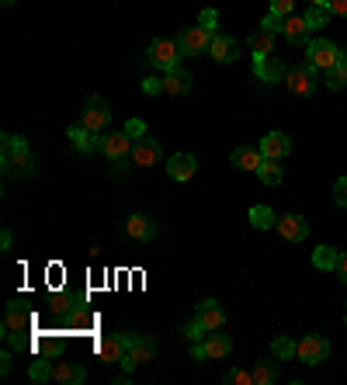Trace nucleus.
I'll return each mask as SVG.
<instances>
[{
    "label": "nucleus",
    "mask_w": 347,
    "mask_h": 385,
    "mask_svg": "<svg viewBox=\"0 0 347 385\" xmlns=\"http://www.w3.org/2000/svg\"><path fill=\"white\" fill-rule=\"evenodd\" d=\"M0 163L11 178H31L35 170V156L28 150V143L21 135H4V153H0Z\"/></svg>",
    "instance_id": "obj_1"
},
{
    "label": "nucleus",
    "mask_w": 347,
    "mask_h": 385,
    "mask_svg": "<svg viewBox=\"0 0 347 385\" xmlns=\"http://www.w3.org/2000/svg\"><path fill=\"white\" fill-rule=\"evenodd\" d=\"M306 56H309V66H316L320 73H330L333 66L347 63V52L337 49L330 38H313V42L306 46Z\"/></svg>",
    "instance_id": "obj_2"
},
{
    "label": "nucleus",
    "mask_w": 347,
    "mask_h": 385,
    "mask_svg": "<svg viewBox=\"0 0 347 385\" xmlns=\"http://www.w3.org/2000/svg\"><path fill=\"white\" fill-rule=\"evenodd\" d=\"M133 135H125V132H108L105 139H101V153L115 163V170L122 174L129 163H133Z\"/></svg>",
    "instance_id": "obj_3"
},
{
    "label": "nucleus",
    "mask_w": 347,
    "mask_h": 385,
    "mask_svg": "<svg viewBox=\"0 0 347 385\" xmlns=\"http://www.w3.org/2000/svg\"><path fill=\"white\" fill-rule=\"evenodd\" d=\"M229 351H233V340L226 334H219V330H212L205 340H198L191 347L195 361H222V358H229Z\"/></svg>",
    "instance_id": "obj_4"
},
{
    "label": "nucleus",
    "mask_w": 347,
    "mask_h": 385,
    "mask_svg": "<svg viewBox=\"0 0 347 385\" xmlns=\"http://www.w3.org/2000/svg\"><path fill=\"white\" fill-rule=\"evenodd\" d=\"M285 83H289V91L292 94H302V98H309L316 87H320V70L316 66H295V70H289L285 73Z\"/></svg>",
    "instance_id": "obj_5"
},
{
    "label": "nucleus",
    "mask_w": 347,
    "mask_h": 385,
    "mask_svg": "<svg viewBox=\"0 0 347 385\" xmlns=\"http://www.w3.org/2000/svg\"><path fill=\"white\" fill-rule=\"evenodd\" d=\"M150 63L160 70V73H167V70H174L177 63H181V49H177V38L170 42V38H157L153 46H150Z\"/></svg>",
    "instance_id": "obj_6"
},
{
    "label": "nucleus",
    "mask_w": 347,
    "mask_h": 385,
    "mask_svg": "<svg viewBox=\"0 0 347 385\" xmlns=\"http://www.w3.org/2000/svg\"><path fill=\"white\" fill-rule=\"evenodd\" d=\"M108 122H111V111H108V104H105V98H87V104H83V115H81V125L83 128H90V132H105L108 128Z\"/></svg>",
    "instance_id": "obj_7"
},
{
    "label": "nucleus",
    "mask_w": 347,
    "mask_h": 385,
    "mask_svg": "<svg viewBox=\"0 0 347 385\" xmlns=\"http://www.w3.org/2000/svg\"><path fill=\"white\" fill-rule=\"evenodd\" d=\"M209 42H212V31H205L202 25L185 28V31L177 35V49H181V56H202V52H209Z\"/></svg>",
    "instance_id": "obj_8"
},
{
    "label": "nucleus",
    "mask_w": 347,
    "mask_h": 385,
    "mask_svg": "<svg viewBox=\"0 0 347 385\" xmlns=\"http://www.w3.org/2000/svg\"><path fill=\"white\" fill-rule=\"evenodd\" d=\"M135 340V334H115V337H105V340H98V358L105 361V364H122L125 358V351H129V344Z\"/></svg>",
    "instance_id": "obj_9"
},
{
    "label": "nucleus",
    "mask_w": 347,
    "mask_h": 385,
    "mask_svg": "<svg viewBox=\"0 0 347 385\" xmlns=\"http://www.w3.org/2000/svg\"><path fill=\"white\" fill-rule=\"evenodd\" d=\"M153 354H157V340H150V337H135L133 344H129V351H125V358H122V368L133 371V368H139V364L153 361Z\"/></svg>",
    "instance_id": "obj_10"
},
{
    "label": "nucleus",
    "mask_w": 347,
    "mask_h": 385,
    "mask_svg": "<svg viewBox=\"0 0 347 385\" xmlns=\"http://www.w3.org/2000/svg\"><path fill=\"white\" fill-rule=\"evenodd\" d=\"M326 354H330V344H326V337L320 334H309L299 340V351H295V358L306 361V364H320V361H326Z\"/></svg>",
    "instance_id": "obj_11"
},
{
    "label": "nucleus",
    "mask_w": 347,
    "mask_h": 385,
    "mask_svg": "<svg viewBox=\"0 0 347 385\" xmlns=\"http://www.w3.org/2000/svg\"><path fill=\"white\" fill-rule=\"evenodd\" d=\"M153 163H160V139H150V135L135 139L133 167H153Z\"/></svg>",
    "instance_id": "obj_12"
},
{
    "label": "nucleus",
    "mask_w": 347,
    "mask_h": 385,
    "mask_svg": "<svg viewBox=\"0 0 347 385\" xmlns=\"http://www.w3.org/2000/svg\"><path fill=\"white\" fill-rule=\"evenodd\" d=\"M66 135H70L73 150H77V153H83V156L94 153V150H101V135H98V132H90V128H83L81 122L66 128Z\"/></svg>",
    "instance_id": "obj_13"
},
{
    "label": "nucleus",
    "mask_w": 347,
    "mask_h": 385,
    "mask_svg": "<svg viewBox=\"0 0 347 385\" xmlns=\"http://www.w3.org/2000/svg\"><path fill=\"white\" fill-rule=\"evenodd\" d=\"M195 319L212 334V330H222V323H226V312L219 309V302L215 299H205V302H198V309H195Z\"/></svg>",
    "instance_id": "obj_14"
},
{
    "label": "nucleus",
    "mask_w": 347,
    "mask_h": 385,
    "mask_svg": "<svg viewBox=\"0 0 347 385\" xmlns=\"http://www.w3.org/2000/svg\"><path fill=\"white\" fill-rule=\"evenodd\" d=\"M209 56L219 59V63H237V59H240V42L229 38V35H212V42H209Z\"/></svg>",
    "instance_id": "obj_15"
},
{
    "label": "nucleus",
    "mask_w": 347,
    "mask_h": 385,
    "mask_svg": "<svg viewBox=\"0 0 347 385\" xmlns=\"http://www.w3.org/2000/svg\"><path fill=\"white\" fill-rule=\"evenodd\" d=\"M261 153L267 160H285V156L292 153V139L285 132H267L264 139H261Z\"/></svg>",
    "instance_id": "obj_16"
},
{
    "label": "nucleus",
    "mask_w": 347,
    "mask_h": 385,
    "mask_svg": "<svg viewBox=\"0 0 347 385\" xmlns=\"http://www.w3.org/2000/svg\"><path fill=\"white\" fill-rule=\"evenodd\" d=\"M195 170H198V160L191 153H174L170 160H167V174H170V180H191L195 178Z\"/></svg>",
    "instance_id": "obj_17"
},
{
    "label": "nucleus",
    "mask_w": 347,
    "mask_h": 385,
    "mask_svg": "<svg viewBox=\"0 0 347 385\" xmlns=\"http://www.w3.org/2000/svg\"><path fill=\"white\" fill-rule=\"evenodd\" d=\"M18 330H31V312L21 306V299H14L4 316V334H18Z\"/></svg>",
    "instance_id": "obj_18"
},
{
    "label": "nucleus",
    "mask_w": 347,
    "mask_h": 385,
    "mask_svg": "<svg viewBox=\"0 0 347 385\" xmlns=\"http://www.w3.org/2000/svg\"><path fill=\"white\" fill-rule=\"evenodd\" d=\"M254 73L264 80V83H278V80H285L289 70H285L274 56H257V59H254Z\"/></svg>",
    "instance_id": "obj_19"
},
{
    "label": "nucleus",
    "mask_w": 347,
    "mask_h": 385,
    "mask_svg": "<svg viewBox=\"0 0 347 385\" xmlns=\"http://www.w3.org/2000/svg\"><path fill=\"white\" fill-rule=\"evenodd\" d=\"M125 232H129L133 240H139V243H150V240H157V222H153L150 215H129Z\"/></svg>",
    "instance_id": "obj_20"
},
{
    "label": "nucleus",
    "mask_w": 347,
    "mask_h": 385,
    "mask_svg": "<svg viewBox=\"0 0 347 385\" xmlns=\"http://www.w3.org/2000/svg\"><path fill=\"white\" fill-rule=\"evenodd\" d=\"M278 232H281L289 243H302V240L309 236V226H306L302 215H285V219H278Z\"/></svg>",
    "instance_id": "obj_21"
},
{
    "label": "nucleus",
    "mask_w": 347,
    "mask_h": 385,
    "mask_svg": "<svg viewBox=\"0 0 347 385\" xmlns=\"http://www.w3.org/2000/svg\"><path fill=\"white\" fill-rule=\"evenodd\" d=\"M83 379H87V371H83L81 364H70V361H59V358H56V364H53V382L81 385Z\"/></svg>",
    "instance_id": "obj_22"
},
{
    "label": "nucleus",
    "mask_w": 347,
    "mask_h": 385,
    "mask_svg": "<svg viewBox=\"0 0 347 385\" xmlns=\"http://www.w3.org/2000/svg\"><path fill=\"white\" fill-rule=\"evenodd\" d=\"M160 80H163V94H187L191 91V77H187V70H181V66L167 70Z\"/></svg>",
    "instance_id": "obj_23"
},
{
    "label": "nucleus",
    "mask_w": 347,
    "mask_h": 385,
    "mask_svg": "<svg viewBox=\"0 0 347 385\" xmlns=\"http://www.w3.org/2000/svg\"><path fill=\"white\" fill-rule=\"evenodd\" d=\"M261 163H264V153L261 150H250V146L233 150V167H240V170H257Z\"/></svg>",
    "instance_id": "obj_24"
},
{
    "label": "nucleus",
    "mask_w": 347,
    "mask_h": 385,
    "mask_svg": "<svg viewBox=\"0 0 347 385\" xmlns=\"http://www.w3.org/2000/svg\"><path fill=\"white\" fill-rule=\"evenodd\" d=\"M247 46H250V52H254V59H257V56H274V35L264 31V28H257V31L250 35Z\"/></svg>",
    "instance_id": "obj_25"
},
{
    "label": "nucleus",
    "mask_w": 347,
    "mask_h": 385,
    "mask_svg": "<svg viewBox=\"0 0 347 385\" xmlns=\"http://www.w3.org/2000/svg\"><path fill=\"white\" fill-rule=\"evenodd\" d=\"M337 264H341V250H333V247H316V250H313V267H320V271H337Z\"/></svg>",
    "instance_id": "obj_26"
},
{
    "label": "nucleus",
    "mask_w": 347,
    "mask_h": 385,
    "mask_svg": "<svg viewBox=\"0 0 347 385\" xmlns=\"http://www.w3.org/2000/svg\"><path fill=\"white\" fill-rule=\"evenodd\" d=\"M306 31H309V25H306V18H302V14H299V18H292V14L285 18V38H289L292 46H299V42L306 38Z\"/></svg>",
    "instance_id": "obj_27"
},
{
    "label": "nucleus",
    "mask_w": 347,
    "mask_h": 385,
    "mask_svg": "<svg viewBox=\"0 0 347 385\" xmlns=\"http://www.w3.org/2000/svg\"><path fill=\"white\" fill-rule=\"evenodd\" d=\"M257 178L264 180L267 188H274V184H281V178H285V174H281V167H278V160H267V156H264V163L257 167Z\"/></svg>",
    "instance_id": "obj_28"
},
{
    "label": "nucleus",
    "mask_w": 347,
    "mask_h": 385,
    "mask_svg": "<svg viewBox=\"0 0 347 385\" xmlns=\"http://www.w3.org/2000/svg\"><path fill=\"white\" fill-rule=\"evenodd\" d=\"M250 222H254L257 230H271V226H278V215L267 205H254L250 208Z\"/></svg>",
    "instance_id": "obj_29"
},
{
    "label": "nucleus",
    "mask_w": 347,
    "mask_h": 385,
    "mask_svg": "<svg viewBox=\"0 0 347 385\" xmlns=\"http://www.w3.org/2000/svg\"><path fill=\"white\" fill-rule=\"evenodd\" d=\"M28 379H31V382H49V379H53V364H49V358L31 361V368H28Z\"/></svg>",
    "instance_id": "obj_30"
},
{
    "label": "nucleus",
    "mask_w": 347,
    "mask_h": 385,
    "mask_svg": "<svg viewBox=\"0 0 347 385\" xmlns=\"http://www.w3.org/2000/svg\"><path fill=\"white\" fill-rule=\"evenodd\" d=\"M278 379V368L271 364V361H261L257 368H254V385H271Z\"/></svg>",
    "instance_id": "obj_31"
},
{
    "label": "nucleus",
    "mask_w": 347,
    "mask_h": 385,
    "mask_svg": "<svg viewBox=\"0 0 347 385\" xmlns=\"http://www.w3.org/2000/svg\"><path fill=\"white\" fill-rule=\"evenodd\" d=\"M38 354H42V358H59V354H63V344H59V337H42V340H38Z\"/></svg>",
    "instance_id": "obj_32"
},
{
    "label": "nucleus",
    "mask_w": 347,
    "mask_h": 385,
    "mask_svg": "<svg viewBox=\"0 0 347 385\" xmlns=\"http://www.w3.org/2000/svg\"><path fill=\"white\" fill-rule=\"evenodd\" d=\"M326 87H330V91H344L347 87V63L333 66V70L326 73Z\"/></svg>",
    "instance_id": "obj_33"
},
{
    "label": "nucleus",
    "mask_w": 347,
    "mask_h": 385,
    "mask_svg": "<svg viewBox=\"0 0 347 385\" xmlns=\"http://www.w3.org/2000/svg\"><path fill=\"white\" fill-rule=\"evenodd\" d=\"M302 18H306L309 31H313V28H323V25H326V18H330V7H309Z\"/></svg>",
    "instance_id": "obj_34"
},
{
    "label": "nucleus",
    "mask_w": 347,
    "mask_h": 385,
    "mask_svg": "<svg viewBox=\"0 0 347 385\" xmlns=\"http://www.w3.org/2000/svg\"><path fill=\"white\" fill-rule=\"evenodd\" d=\"M295 351H299V344L289 340V337H278L274 340V358H295Z\"/></svg>",
    "instance_id": "obj_35"
},
{
    "label": "nucleus",
    "mask_w": 347,
    "mask_h": 385,
    "mask_svg": "<svg viewBox=\"0 0 347 385\" xmlns=\"http://www.w3.org/2000/svg\"><path fill=\"white\" fill-rule=\"evenodd\" d=\"M73 302H77V299H70V295H49V312L63 316V312H70V309H73Z\"/></svg>",
    "instance_id": "obj_36"
},
{
    "label": "nucleus",
    "mask_w": 347,
    "mask_h": 385,
    "mask_svg": "<svg viewBox=\"0 0 347 385\" xmlns=\"http://www.w3.org/2000/svg\"><path fill=\"white\" fill-rule=\"evenodd\" d=\"M261 28L271 31V35H278V31H285V18H281V14H274V11H267L264 21H261Z\"/></svg>",
    "instance_id": "obj_37"
},
{
    "label": "nucleus",
    "mask_w": 347,
    "mask_h": 385,
    "mask_svg": "<svg viewBox=\"0 0 347 385\" xmlns=\"http://www.w3.org/2000/svg\"><path fill=\"white\" fill-rule=\"evenodd\" d=\"M11 351H31V340H28V330H18V334H4Z\"/></svg>",
    "instance_id": "obj_38"
},
{
    "label": "nucleus",
    "mask_w": 347,
    "mask_h": 385,
    "mask_svg": "<svg viewBox=\"0 0 347 385\" xmlns=\"http://www.w3.org/2000/svg\"><path fill=\"white\" fill-rule=\"evenodd\" d=\"M226 382L254 385V371H243V368H229V371H226Z\"/></svg>",
    "instance_id": "obj_39"
},
{
    "label": "nucleus",
    "mask_w": 347,
    "mask_h": 385,
    "mask_svg": "<svg viewBox=\"0 0 347 385\" xmlns=\"http://www.w3.org/2000/svg\"><path fill=\"white\" fill-rule=\"evenodd\" d=\"M205 334H209V330H205V327H202L198 319H191V323H187V327H185V337H187V340H191V344H198V340H205Z\"/></svg>",
    "instance_id": "obj_40"
},
{
    "label": "nucleus",
    "mask_w": 347,
    "mask_h": 385,
    "mask_svg": "<svg viewBox=\"0 0 347 385\" xmlns=\"http://www.w3.org/2000/svg\"><path fill=\"white\" fill-rule=\"evenodd\" d=\"M198 25L205 28V31H212V35H215V25H219V14H215L212 7H205V11L198 14Z\"/></svg>",
    "instance_id": "obj_41"
},
{
    "label": "nucleus",
    "mask_w": 347,
    "mask_h": 385,
    "mask_svg": "<svg viewBox=\"0 0 347 385\" xmlns=\"http://www.w3.org/2000/svg\"><path fill=\"white\" fill-rule=\"evenodd\" d=\"M122 132H125V135H133V139H143V135H146V122H139V118H129Z\"/></svg>",
    "instance_id": "obj_42"
},
{
    "label": "nucleus",
    "mask_w": 347,
    "mask_h": 385,
    "mask_svg": "<svg viewBox=\"0 0 347 385\" xmlns=\"http://www.w3.org/2000/svg\"><path fill=\"white\" fill-rule=\"evenodd\" d=\"M333 202L341 208H347V178H341L337 184H333Z\"/></svg>",
    "instance_id": "obj_43"
},
{
    "label": "nucleus",
    "mask_w": 347,
    "mask_h": 385,
    "mask_svg": "<svg viewBox=\"0 0 347 385\" xmlns=\"http://www.w3.org/2000/svg\"><path fill=\"white\" fill-rule=\"evenodd\" d=\"M271 11L281 14V18H289V14L295 11V0H271Z\"/></svg>",
    "instance_id": "obj_44"
},
{
    "label": "nucleus",
    "mask_w": 347,
    "mask_h": 385,
    "mask_svg": "<svg viewBox=\"0 0 347 385\" xmlns=\"http://www.w3.org/2000/svg\"><path fill=\"white\" fill-rule=\"evenodd\" d=\"M143 91L153 98V94H160L163 91V80H157V77H150V80H143Z\"/></svg>",
    "instance_id": "obj_45"
},
{
    "label": "nucleus",
    "mask_w": 347,
    "mask_h": 385,
    "mask_svg": "<svg viewBox=\"0 0 347 385\" xmlns=\"http://www.w3.org/2000/svg\"><path fill=\"white\" fill-rule=\"evenodd\" d=\"M330 14H347V0H326Z\"/></svg>",
    "instance_id": "obj_46"
},
{
    "label": "nucleus",
    "mask_w": 347,
    "mask_h": 385,
    "mask_svg": "<svg viewBox=\"0 0 347 385\" xmlns=\"http://www.w3.org/2000/svg\"><path fill=\"white\" fill-rule=\"evenodd\" d=\"M11 354H14V351H4V354H0V371H4V375L11 371Z\"/></svg>",
    "instance_id": "obj_47"
},
{
    "label": "nucleus",
    "mask_w": 347,
    "mask_h": 385,
    "mask_svg": "<svg viewBox=\"0 0 347 385\" xmlns=\"http://www.w3.org/2000/svg\"><path fill=\"white\" fill-rule=\"evenodd\" d=\"M337 274H341V282L347 284V254H341V264H337Z\"/></svg>",
    "instance_id": "obj_48"
},
{
    "label": "nucleus",
    "mask_w": 347,
    "mask_h": 385,
    "mask_svg": "<svg viewBox=\"0 0 347 385\" xmlns=\"http://www.w3.org/2000/svg\"><path fill=\"white\" fill-rule=\"evenodd\" d=\"M11 243H14V240H11V230H4V232H0V247H4V250H11Z\"/></svg>",
    "instance_id": "obj_49"
},
{
    "label": "nucleus",
    "mask_w": 347,
    "mask_h": 385,
    "mask_svg": "<svg viewBox=\"0 0 347 385\" xmlns=\"http://www.w3.org/2000/svg\"><path fill=\"white\" fill-rule=\"evenodd\" d=\"M309 7H326V0H309Z\"/></svg>",
    "instance_id": "obj_50"
},
{
    "label": "nucleus",
    "mask_w": 347,
    "mask_h": 385,
    "mask_svg": "<svg viewBox=\"0 0 347 385\" xmlns=\"http://www.w3.org/2000/svg\"><path fill=\"white\" fill-rule=\"evenodd\" d=\"M0 4H4V7H11V4H18V0H0Z\"/></svg>",
    "instance_id": "obj_51"
},
{
    "label": "nucleus",
    "mask_w": 347,
    "mask_h": 385,
    "mask_svg": "<svg viewBox=\"0 0 347 385\" xmlns=\"http://www.w3.org/2000/svg\"><path fill=\"white\" fill-rule=\"evenodd\" d=\"M344 319H347V316H344Z\"/></svg>",
    "instance_id": "obj_52"
}]
</instances>
